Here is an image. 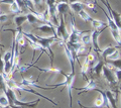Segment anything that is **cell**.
<instances>
[{
    "instance_id": "9",
    "label": "cell",
    "mask_w": 121,
    "mask_h": 108,
    "mask_svg": "<svg viewBox=\"0 0 121 108\" xmlns=\"http://www.w3.org/2000/svg\"><path fill=\"white\" fill-rule=\"evenodd\" d=\"M56 10L58 15H65L70 12V6L68 2H59L56 4Z\"/></svg>"
},
{
    "instance_id": "7",
    "label": "cell",
    "mask_w": 121,
    "mask_h": 108,
    "mask_svg": "<svg viewBox=\"0 0 121 108\" xmlns=\"http://www.w3.org/2000/svg\"><path fill=\"white\" fill-rule=\"evenodd\" d=\"M25 67L26 68H29V67H33V68L37 69L39 71H40V72H44V73H55V74H62L63 76H66V73L64 72L63 70H60L59 68H55V67H51V68H40V67L39 66H35V65H28V64H25Z\"/></svg>"
},
{
    "instance_id": "19",
    "label": "cell",
    "mask_w": 121,
    "mask_h": 108,
    "mask_svg": "<svg viewBox=\"0 0 121 108\" xmlns=\"http://www.w3.org/2000/svg\"><path fill=\"white\" fill-rule=\"evenodd\" d=\"M110 32H111V35L113 36L114 40L118 43V47H120V39H121L120 29H110Z\"/></svg>"
},
{
    "instance_id": "25",
    "label": "cell",
    "mask_w": 121,
    "mask_h": 108,
    "mask_svg": "<svg viewBox=\"0 0 121 108\" xmlns=\"http://www.w3.org/2000/svg\"><path fill=\"white\" fill-rule=\"evenodd\" d=\"M15 2H16V4L18 5V7H19L20 11H24V10L26 9L24 0H15Z\"/></svg>"
},
{
    "instance_id": "32",
    "label": "cell",
    "mask_w": 121,
    "mask_h": 108,
    "mask_svg": "<svg viewBox=\"0 0 121 108\" xmlns=\"http://www.w3.org/2000/svg\"><path fill=\"white\" fill-rule=\"evenodd\" d=\"M78 103H79V105H80V108H83L82 105H81V102H80V101H78Z\"/></svg>"
},
{
    "instance_id": "3",
    "label": "cell",
    "mask_w": 121,
    "mask_h": 108,
    "mask_svg": "<svg viewBox=\"0 0 121 108\" xmlns=\"http://www.w3.org/2000/svg\"><path fill=\"white\" fill-rule=\"evenodd\" d=\"M60 18V22L56 26V38L60 40H63V42L67 43L68 40V36H69V32H68V29L66 27V23H65V19H64V15H59Z\"/></svg>"
},
{
    "instance_id": "4",
    "label": "cell",
    "mask_w": 121,
    "mask_h": 108,
    "mask_svg": "<svg viewBox=\"0 0 121 108\" xmlns=\"http://www.w3.org/2000/svg\"><path fill=\"white\" fill-rule=\"evenodd\" d=\"M102 30H97V29H93V30H91V43H92V49L93 51L95 52L97 55L100 54V48H99V43H98V38H99V35H101Z\"/></svg>"
},
{
    "instance_id": "10",
    "label": "cell",
    "mask_w": 121,
    "mask_h": 108,
    "mask_svg": "<svg viewBox=\"0 0 121 108\" xmlns=\"http://www.w3.org/2000/svg\"><path fill=\"white\" fill-rule=\"evenodd\" d=\"M37 30H40L41 32L43 33H48V35H52L54 36L56 38V30H55V26L54 25H51V24H45V23H43L41 25L36 27ZM58 39V38H56Z\"/></svg>"
},
{
    "instance_id": "30",
    "label": "cell",
    "mask_w": 121,
    "mask_h": 108,
    "mask_svg": "<svg viewBox=\"0 0 121 108\" xmlns=\"http://www.w3.org/2000/svg\"><path fill=\"white\" fill-rule=\"evenodd\" d=\"M32 4L36 6V5H41V3H43V0H31Z\"/></svg>"
},
{
    "instance_id": "22",
    "label": "cell",
    "mask_w": 121,
    "mask_h": 108,
    "mask_svg": "<svg viewBox=\"0 0 121 108\" xmlns=\"http://www.w3.org/2000/svg\"><path fill=\"white\" fill-rule=\"evenodd\" d=\"M108 62L109 65L113 66L115 69H120V65H121V60L119 59H116V60H106Z\"/></svg>"
},
{
    "instance_id": "33",
    "label": "cell",
    "mask_w": 121,
    "mask_h": 108,
    "mask_svg": "<svg viewBox=\"0 0 121 108\" xmlns=\"http://www.w3.org/2000/svg\"><path fill=\"white\" fill-rule=\"evenodd\" d=\"M0 108H10L9 106H3V107H0Z\"/></svg>"
},
{
    "instance_id": "27",
    "label": "cell",
    "mask_w": 121,
    "mask_h": 108,
    "mask_svg": "<svg viewBox=\"0 0 121 108\" xmlns=\"http://www.w3.org/2000/svg\"><path fill=\"white\" fill-rule=\"evenodd\" d=\"M114 77L117 82H120L121 80V70L120 69H116L115 72H114Z\"/></svg>"
},
{
    "instance_id": "16",
    "label": "cell",
    "mask_w": 121,
    "mask_h": 108,
    "mask_svg": "<svg viewBox=\"0 0 121 108\" xmlns=\"http://www.w3.org/2000/svg\"><path fill=\"white\" fill-rule=\"evenodd\" d=\"M84 7H85V4L83 2H80V1L70 3V9H72L76 13H78L79 11H81L82 9H84Z\"/></svg>"
},
{
    "instance_id": "18",
    "label": "cell",
    "mask_w": 121,
    "mask_h": 108,
    "mask_svg": "<svg viewBox=\"0 0 121 108\" xmlns=\"http://www.w3.org/2000/svg\"><path fill=\"white\" fill-rule=\"evenodd\" d=\"M91 30H88L86 31L85 33H83V35L80 36V42L84 44V46H87V44H89L91 43V35L90 33H87V32H90Z\"/></svg>"
},
{
    "instance_id": "6",
    "label": "cell",
    "mask_w": 121,
    "mask_h": 108,
    "mask_svg": "<svg viewBox=\"0 0 121 108\" xmlns=\"http://www.w3.org/2000/svg\"><path fill=\"white\" fill-rule=\"evenodd\" d=\"M102 75L104 76L106 81H107L110 85H115L117 83V81H116L115 77H114V73H113L111 71V69L108 68L105 64L103 66V68H102Z\"/></svg>"
},
{
    "instance_id": "8",
    "label": "cell",
    "mask_w": 121,
    "mask_h": 108,
    "mask_svg": "<svg viewBox=\"0 0 121 108\" xmlns=\"http://www.w3.org/2000/svg\"><path fill=\"white\" fill-rule=\"evenodd\" d=\"M96 88H97V82H96L95 80L91 79V80H88V81H87V84L85 85L84 87H79V88L76 87L75 89H76L77 91H80V94H81L82 92L93 91V90H95Z\"/></svg>"
},
{
    "instance_id": "14",
    "label": "cell",
    "mask_w": 121,
    "mask_h": 108,
    "mask_svg": "<svg viewBox=\"0 0 121 108\" xmlns=\"http://www.w3.org/2000/svg\"><path fill=\"white\" fill-rule=\"evenodd\" d=\"M85 61L88 63V65L90 66V67H92L94 64H96V63L98 62V59H97V56L95 55L92 52V48L90 49V51H89V54L87 55V57L85 58Z\"/></svg>"
},
{
    "instance_id": "29",
    "label": "cell",
    "mask_w": 121,
    "mask_h": 108,
    "mask_svg": "<svg viewBox=\"0 0 121 108\" xmlns=\"http://www.w3.org/2000/svg\"><path fill=\"white\" fill-rule=\"evenodd\" d=\"M3 68H4V62H3L2 57L0 55V74L1 75H3Z\"/></svg>"
},
{
    "instance_id": "5",
    "label": "cell",
    "mask_w": 121,
    "mask_h": 108,
    "mask_svg": "<svg viewBox=\"0 0 121 108\" xmlns=\"http://www.w3.org/2000/svg\"><path fill=\"white\" fill-rule=\"evenodd\" d=\"M75 73H70L66 74V88L68 89V93H69V97H70V107H72V103H73V98H72V89H73V85L75 82Z\"/></svg>"
},
{
    "instance_id": "12",
    "label": "cell",
    "mask_w": 121,
    "mask_h": 108,
    "mask_svg": "<svg viewBox=\"0 0 121 108\" xmlns=\"http://www.w3.org/2000/svg\"><path fill=\"white\" fill-rule=\"evenodd\" d=\"M104 66V62L102 60H98V62L95 64V66L91 68V72L92 73H95V75L100 77L101 74H102V68Z\"/></svg>"
},
{
    "instance_id": "24",
    "label": "cell",
    "mask_w": 121,
    "mask_h": 108,
    "mask_svg": "<svg viewBox=\"0 0 121 108\" xmlns=\"http://www.w3.org/2000/svg\"><path fill=\"white\" fill-rule=\"evenodd\" d=\"M9 6H10L9 8H10L11 12H13V13H19V12H21L20 9H19V7H18V5L16 4V2H15V0H14V2L11 3Z\"/></svg>"
},
{
    "instance_id": "23",
    "label": "cell",
    "mask_w": 121,
    "mask_h": 108,
    "mask_svg": "<svg viewBox=\"0 0 121 108\" xmlns=\"http://www.w3.org/2000/svg\"><path fill=\"white\" fill-rule=\"evenodd\" d=\"M0 106H1V107H3V106H9L8 98H7V96L5 94L0 96Z\"/></svg>"
},
{
    "instance_id": "31",
    "label": "cell",
    "mask_w": 121,
    "mask_h": 108,
    "mask_svg": "<svg viewBox=\"0 0 121 108\" xmlns=\"http://www.w3.org/2000/svg\"><path fill=\"white\" fill-rule=\"evenodd\" d=\"M14 0H0V3H5V4H11V3H13Z\"/></svg>"
},
{
    "instance_id": "28",
    "label": "cell",
    "mask_w": 121,
    "mask_h": 108,
    "mask_svg": "<svg viewBox=\"0 0 121 108\" xmlns=\"http://www.w3.org/2000/svg\"><path fill=\"white\" fill-rule=\"evenodd\" d=\"M7 20H8L7 14H0V22H6Z\"/></svg>"
},
{
    "instance_id": "15",
    "label": "cell",
    "mask_w": 121,
    "mask_h": 108,
    "mask_svg": "<svg viewBox=\"0 0 121 108\" xmlns=\"http://www.w3.org/2000/svg\"><path fill=\"white\" fill-rule=\"evenodd\" d=\"M116 50H117V47H107V48H104L103 50H101L100 54H102V58H103L104 61H106L109 56L112 55Z\"/></svg>"
},
{
    "instance_id": "11",
    "label": "cell",
    "mask_w": 121,
    "mask_h": 108,
    "mask_svg": "<svg viewBox=\"0 0 121 108\" xmlns=\"http://www.w3.org/2000/svg\"><path fill=\"white\" fill-rule=\"evenodd\" d=\"M89 23H91V25L93 26V29H97V30H102L103 31L106 27H108L107 26V22L98 20V19H95V18H91Z\"/></svg>"
},
{
    "instance_id": "17",
    "label": "cell",
    "mask_w": 121,
    "mask_h": 108,
    "mask_svg": "<svg viewBox=\"0 0 121 108\" xmlns=\"http://www.w3.org/2000/svg\"><path fill=\"white\" fill-rule=\"evenodd\" d=\"M13 21L17 27H21V25L24 24V22L27 21V19H26V15H24V14H18L14 17Z\"/></svg>"
},
{
    "instance_id": "21",
    "label": "cell",
    "mask_w": 121,
    "mask_h": 108,
    "mask_svg": "<svg viewBox=\"0 0 121 108\" xmlns=\"http://www.w3.org/2000/svg\"><path fill=\"white\" fill-rule=\"evenodd\" d=\"M26 19H27L29 24H35V23H36V22H40L32 13H30V12H28L27 14H26Z\"/></svg>"
},
{
    "instance_id": "26",
    "label": "cell",
    "mask_w": 121,
    "mask_h": 108,
    "mask_svg": "<svg viewBox=\"0 0 121 108\" xmlns=\"http://www.w3.org/2000/svg\"><path fill=\"white\" fill-rule=\"evenodd\" d=\"M119 57H120V54H119V51L118 50H116L114 53H113L112 55H110L109 56V60H116V59H119Z\"/></svg>"
},
{
    "instance_id": "2",
    "label": "cell",
    "mask_w": 121,
    "mask_h": 108,
    "mask_svg": "<svg viewBox=\"0 0 121 108\" xmlns=\"http://www.w3.org/2000/svg\"><path fill=\"white\" fill-rule=\"evenodd\" d=\"M95 90L100 94V96H98V97L96 98V100H95V103H94V105H95V106L87 107V106H84V105H82V104H81L82 107L83 108H111L110 104H109L108 99H107V97H106L105 92L100 90V89H98V88H96Z\"/></svg>"
},
{
    "instance_id": "34",
    "label": "cell",
    "mask_w": 121,
    "mask_h": 108,
    "mask_svg": "<svg viewBox=\"0 0 121 108\" xmlns=\"http://www.w3.org/2000/svg\"><path fill=\"white\" fill-rule=\"evenodd\" d=\"M0 48H4V46H3V44H2L1 43H0Z\"/></svg>"
},
{
    "instance_id": "1",
    "label": "cell",
    "mask_w": 121,
    "mask_h": 108,
    "mask_svg": "<svg viewBox=\"0 0 121 108\" xmlns=\"http://www.w3.org/2000/svg\"><path fill=\"white\" fill-rule=\"evenodd\" d=\"M36 39H37V42L40 44L41 47L43 48L45 51L48 52V57H50L51 60V64L52 66V62H54V53L51 49V44L52 43H55L56 40H58V39L54 35H51V36H48V38H43V36H39V35H35Z\"/></svg>"
},
{
    "instance_id": "20",
    "label": "cell",
    "mask_w": 121,
    "mask_h": 108,
    "mask_svg": "<svg viewBox=\"0 0 121 108\" xmlns=\"http://www.w3.org/2000/svg\"><path fill=\"white\" fill-rule=\"evenodd\" d=\"M78 14H79V16H80L85 22H89L90 19L92 18V17H91L89 14H88V12H87V11H85V9H82L81 11H79Z\"/></svg>"
},
{
    "instance_id": "13",
    "label": "cell",
    "mask_w": 121,
    "mask_h": 108,
    "mask_svg": "<svg viewBox=\"0 0 121 108\" xmlns=\"http://www.w3.org/2000/svg\"><path fill=\"white\" fill-rule=\"evenodd\" d=\"M105 94H106V97H107L108 101H109V104L112 108H118L116 105V100H117V97H115L114 93L110 90H107V91H104Z\"/></svg>"
}]
</instances>
